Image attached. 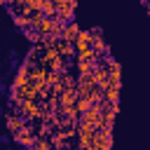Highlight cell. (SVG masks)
<instances>
[{
	"mask_svg": "<svg viewBox=\"0 0 150 150\" xmlns=\"http://www.w3.org/2000/svg\"><path fill=\"white\" fill-rule=\"evenodd\" d=\"M77 38H80V26H77L75 21H70V23H66V26H63V33H61V40L75 47V42H77Z\"/></svg>",
	"mask_w": 150,
	"mask_h": 150,
	"instance_id": "obj_1",
	"label": "cell"
},
{
	"mask_svg": "<svg viewBox=\"0 0 150 150\" xmlns=\"http://www.w3.org/2000/svg\"><path fill=\"white\" fill-rule=\"evenodd\" d=\"M14 141H16V143H21L23 148H33V143H35L38 138H35L33 129H28V127H26V129H21V131H16V134H14Z\"/></svg>",
	"mask_w": 150,
	"mask_h": 150,
	"instance_id": "obj_2",
	"label": "cell"
},
{
	"mask_svg": "<svg viewBox=\"0 0 150 150\" xmlns=\"http://www.w3.org/2000/svg\"><path fill=\"white\" fill-rule=\"evenodd\" d=\"M91 45H94V35H91V30H80V38H77V42H75L77 54L84 52V49H89Z\"/></svg>",
	"mask_w": 150,
	"mask_h": 150,
	"instance_id": "obj_3",
	"label": "cell"
},
{
	"mask_svg": "<svg viewBox=\"0 0 150 150\" xmlns=\"http://www.w3.org/2000/svg\"><path fill=\"white\" fill-rule=\"evenodd\" d=\"M7 127H9V131H14V134L21 131V129H26V127H23V120L16 117V115H9V117H7Z\"/></svg>",
	"mask_w": 150,
	"mask_h": 150,
	"instance_id": "obj_4",
	"label": "cell"
},
{
	"mask_svg": "<svg viewBox=\"0 0 150 150\" xmlns=\"http://www.w3.org/2000/svg\"><path fill=\"white\" fill-rule=\"evenodd\" d=\"M56 52H59L61 56H70V54H75V47L68 45V42H63V40H59V42H56Z\"/></svg>",
	"mask_w": 150,
	"mask_h": 150,
	"instance_id": "obj_5",
	"label": "cell"
},
{
	"mask_svg": "<svg viewBox=\"0 0 150 150\" xmlns=\"http://www.w3.org/2000/svg\"><path fill=\"white\" fill-rule=\"evenodd\" d=\"M30 150H52V141H47V138H38V141L33 143Z\"/></svg>",
	"mask_w": 150,
	"mask_h": 150,
	"instance_id": "obj_6",
	"label": "cell"
},
{
	"mask_svg": "<svg viewBox=\"0 0 150 150\" xmlns=\"http://www.w3.org/2000/svg\"><path fill=\"white\" fill-rule=\"evenodd\" d=\"M14 23H16L19 28L28 30V28H30V16H14Z\"/></svg>",
	"mask_w": 150,
	"mask_h": 150,
	"instance_id": "obj_7",
	"label": "cell"
},
{
	"mask_svg": "<svg viewBox=\"0 0 150 150\" xmlns=\"http://www.w3.org/2000/svg\"><path fill=\"white\" fill-rule=\"evenodd\" d=\"M26 38H28L30 42H38V45H42V35H40L35 28H28V30H26Z\"/></svg>",
	"mask_w": 150,
	"mask_h": 150,
	"instance_id": "obj_8",
	"label": "cell"
},
{
	"mask_svg": "<svg viewBox=\"0 0 150 150\" xmlns=\"http://www.w3.org/2000/svg\"><path fill=\"white\" fill-rule=\"evenodd\" d=\"M56 150H68V148H56Z\"/></svg>",
	"mask_w": 150,
	"mask_h": 150,
	"instance_id": "obj_9",
	"label": "cell"
}]
</instances>
